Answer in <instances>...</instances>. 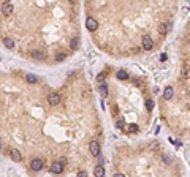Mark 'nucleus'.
<instances>
[{
    "label": "nucleus",
    "instance_id": "f257e3e1",
    "mask_svg": "<svg viewBox=\"0 0 190 177\" xmlns=\"http://www.w3.org/2000/svg\"><path fill=\"white\" fill-rule=\"evenodd\" d=\"M43 166H45V161H43L41 158H33L32 161H30V168H32V171H41Z\"/></svg>",
    "mask_w": 190,
    "mask_h": 177
},
{
    "label": "nucleus",
    "instance_id": "f03ea898",
    "mask_svg": "<svg viewBox=\"0 0 190 177\" xmlns=\"http://www.w3.org/2000/svg\"><path fill=\"white\" fill-rule=\"evenodd\" d=\"M86 27H87V30H90V32H95V30L98 29V22H97V19L92 18V16H89V18L86 19Z\"/></svg>",
    "mask_w": 190,
    "mask_h": 177
},
{
    "label": "nucleus",
    "instance_id": "7ed1b4c3",
    "mask_svg": "<svg viewBox=\"0 0 190 177\" xmlns=\"http://www.w3.org/2000/svg\"><path fill=\"white\" fill-rule=\"evenodd\" d=\"M89 150L94 156H100V142L98 141H90L89 144Z\"/></svg>",
    "mask_w": 190,
    "mask_h": 177
},
{
    "label": "nucleus",
    "instance_id": "20e7f679",
    "mask_svg": "<svg viewBox=\"0 0 190 177\" xmlns=\"http://www.w3.org/2000/svg\"><path fill=\"white\" fill-rule=\"evenodd\" d=\"M48 103H49L51 106L59 105V103H60V95H59V93H56V92H51L49 95H48Z\"/></svg>",
    "mask_w": 190,
    "mask_h": 177
},
{
    "label": "nucleus",
    "instance_id": "39448f33",
    "mask_svg": "<svg viewBox=\"0 0 190 177\" xmlns=\"http://www.w3.org/2000/svg\"><path fill=\"white\" fill-rule=\"evenodd\" d=\"M62 171H63V163L62 161H54L52 165H51V172H52V174H60Z\"/></svg>",
    "mask_w": 190,
    "mask_h": 177
},
{
    "label": "nucleus",
    "instance_id": "423d86ee",
    "mask_svg": "<svg viewBox=\"0 0 190 177\" xmlns=\"http://www.w3.org/2000/svg\"><path fill=\"white\" fill-rule=\"evenodd\" d=\"M142 48H144L146 51H151V49L154 48V41H152L151 36H142Z\"/></svg>",
    "mask_w": 190,
    "mask_h": 177
},
{
    "label": "nucleus",
    "instance_id": "0eeeda50",
    "mask_svg": "<svg viewBox=\"0 0 190 177\" xmlns=\"http://www.w3.org/2000/svg\"><path fill=\"white\" fill-rule=\"evenodd\" d=\"M2 13H3L5 16H10V14H11V13H13V5H11V3H10V2H5V3H3V5H2Z\"/></svg>",
    "mask_w": 190,
    "mask_h": 177
},
{
    "label": "nucleus",
    "instance_id": "6e6552de",
    "mask_svg": "<svg viewBox=\"0 0 190 177\" xmlns=\"http://www.w3.org/2000/svg\"><path fill=\"white\" fill-rule=\"evenodd\" d=\"M169 27H171L169 22H162V24L158 25V33H160V35H166L168 30H169Z\"/></svg>",
    "mask_w": 190,
    "mask_h": 177
},
{
    "label": "nucleus",
    "instance_id": "1a4fd4ad",
    "mask_svg": "<svg viewBox=\"0 0 190 177\" xmlns=\"http://www.w3.org/2000/svg\"><path fill=\"white\" fill-rule=\"evenodd\" d=\"M32 57L35 59V60H45V59H46V52L35 49V51H32Z\"/></svg>",
    "mask_w": 190,
    "mask_h": 177
},
{
    "label": "nucleus",
    "instance_id": "9d476101",
    "mask_svg": "<svg viewBox=\"0 0 190 177\" xmlns=\"http://www.w3.org/2000/svg\"><path fill=\"white\" fill-rule=\"evenodd\" d=\"M10 155H11V160H13V161H21V160H22V155L19 153L18 149H13Z\"/></svg>",
    "mask_w": 190,
    "mask_h": 177
},
{
    "label": "nucleus",
    "instance_id": "9b49d317",
    "mask_svg": "<svg viewBox=\"0 0 190 177\" xmlns=\"http://www.w3.org/2000/svg\"><path fill=\"white\" fill-rule=\"evenodd\" d=\"M94 176L95 177H103L105 176V168L101 165H98V166H95L94 168Z\"/></svg>",
    "mask_w": 190,
    "mask_h": 177
},
{
    "label": "nucleus",
    "instance_id": "f8f14e48",
    "mask_svg": "<svg viewBox=\"0 0 190 177\" xmlns=\"http://www.w3.org/2000/svg\"><path fill=\"white\" fill-rule=\"evenodd\" d=\"M108 90H109V89H108V84H106V82H101V84L98 85V92H100L101 96H106V95H108Z\"/></svg>",
    "mask_w": 190,
    "mask_h": 177
},
{
    "label": "nucleus",
    "instance_id": "ddd939ff",
    "mask_svg": "<svg viewBox=\"0 0 190 177\" xmlns=\"http://www.w3.org/2000/svg\"><path fill=\"white\" fill-rule=\"evenodd\" d=\"M173 95H174V90H173V87H166L163 90V98L165 100H171Z\"/></svg>",
    "mask_w": 190,
    "mask_h": 177
},
{
    "label": "nucleus",
    "instance_id": "4468645a",
    "mask_svg": "<svg viewBox=\"0 0 190 177\" xmlns=\"http://www.w3.org/2000/svg\"><path fill=\"white\" fill-rule=\"evenodd\" d=\"M181 74H182V78H184V79H189V78H190V66H189V65H184V66H182Z\"/></svg>",
    "mask_w": 190,
    "mask_h": 177
},
{
    "label": "nucleus",
    "instance_id": "2eb2a0df",
    "mask_svg": "<svg viewBox=\"0 0 190 177\" xmlns=\"http://www.w3.org/2000/svg\"><path fill=\"white\" fill-rule=\"evenodd\" d=\"M116 76H117V79H120V81H125V79H128V78H130V76H128V73L125 71V70H119Z\"/></svg>",
    "mask_w": 190,
    "mask_h": 177
},
{
    "label": "nucleus",
    "instance_id": "dca6fc26",
    "mask_svg": "<svg viewBox=\"0 0 190 177\" xmlns=\"http://www.w3.org/2000/svg\"><path fill=\"white\" fill-rule=\"evenodd\" d=\"M3 44H5L8 49H13V48H14V41H13L11 38H5V40H3Z\"/></svg>",
    "mask_w": 190,
    "mask_h": 177
},
{
    "label": "nucleus",
    "instance_id": "f3484780",
    "mask_svg": "<svg viewBox=\"0 0 190 177\" xmlns=\"http://www.w3.org/2000/svg\"><path fill=\"white\" fill-rule=\"evenodd\" d=\"M78 46H79V38H78V36H74V38L71 40V43H70V48H71V49H78Z\"/></svg>",
    "mask_w": 190,
    "mask_h": 177
},
{
    "label": "nucleus",
    "instance_id": "a211bd4d",
    "mask_svg": "<svg viewBox=\"0 0 190 177\" xmlns=\"http://www.w3.org/2000/svg\"><path fill=\"white\" fill-rule=\"evenodd\" d=\"M27 82H30V84H35V82H38V78H36L35 74H27Z\"/></svg>",
    "mask_w": 190,
    "mask_h": 177
},
{
    "label": "nucleus",
    "instance_id": "6ab92c4d",
    "mask_svg": "<svg viewBox=\"0 0 190 177\" xmlns=\"http://www.w3.org/2000/svg\"><path fill=\"white\" fill-rule=\"evenodd\" d=\"M146 108H147V111H152L154 109V100H147L146 101Z\"/></svg>",
    "mask_w": 190,
    "mask_h": 177
},
{
    "label": "nucleus",
    "instance_id": "aec40b11",
    "mask_svg": "<svg viewBox=\"0 0 190 177\" xmlns=\"http://www.w3.org/2000/svg\"><path fill=\"white\" fill-rule=\"evenodd\" d=\"M65 57H67V54H65V52H60L59 55H56V60H57V62H62V60L65 59Z\"/></svg>",
    "mask_w": 190,
    "mask_h": 177
},
{
    "label": "nucleus",
    "instance_id": "412c9836",
    "mask_svg": "<svg viewBox=\"0 0 190 177\" xmlns=\"http://www.w3.org/2000/svg\"><path fill=\"white\" fill-rule=\"evenodd\" d=\"M128 130H130V131H138V125L131 123V125H128Z\"/></svg>",
    "mask_w": 190,
    "mask_h": 177
},
{
    "label": "nucleus",
    "instance_id": "4be33fe9",
    "mask_svg": "<svg viewBox=\"0 0 190 177\" xmlns=\"http://www.w3.org/2000/svg\"><path fill=\"white\" fill-rule=\"evenodd\" d=\"M97 79H98V81H100V84H101V82L105 81V73H100V74L97 76Z\"/></svg>",
    "mask_w": 190,
    "mask_h": 177
},
{
    "label": "nucleus",
    "instance_id": "5701e85b",
    "mask_svg": "<svg viewBox=\"0 0 190 177\" xmlns=\"http://www.w3.org/2000/svg\"><path fill=\"white\" fill-rule=\"evenodd\" d=\"M78 177H87V172L81 169V171H78Z\"/></svg>",
    "mask_w": 190,
    "mask_h": 177
},
{
    "label": "nucleus",
    "instance_id": "b1692460",
    "mask_svg": "<svg viewBox=\"0 0 190 177\" xmlns=\"http://www.w3.org/2000/svg\"><path fill=\"white\" fill-rule=\"evenodd\" d=\"M163 160H165V163H169V156L168 155H163Z\"/></svg>",
    "mask_w": 190,
    "mask_h": 177
},
{
    "label": "nucleus",
    "instance_id": "393cba45",
    "mask_svg": "<svg viewBox=\"0 0 190 177\" xmlns=\"http://www.w3.org/2000/svg\"><path fill=\"white\" fill-rule=\"evenodd\" d=\"M114 177H125V176L120 174V172H117V174H114Z\"/></svg>",
    "mask_w": 190,
    "mask_h": 177
},
{
    "label": "nucleus",
    "instance_id": "a878e982",
    "mask_svg": "<svg viewBox=\"0 0 190 177\" xmlns=\"http://www.w3.org/2000/svg\"><path fill=\"white\" fill-rule=\"evenodd\" d=\"M0 149H2V141H0Z\"/></svg>",
    "mask_w": 190,
    "mask_h": 177
}]
</instances>
